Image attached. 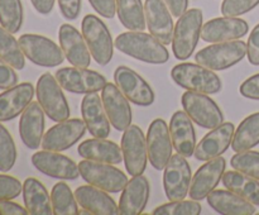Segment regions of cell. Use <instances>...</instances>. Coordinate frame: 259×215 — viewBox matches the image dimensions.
Instances as JSON below:
<instances>
[{"label":"cell","instance_id":"6da1fadb","mask_svg":"<svg viewBox=\"0 0 259 215\" xmlns=\"http://www.w3.org/2000/svg\"><path fill=\"white\" fill-rule=\"evenodd\" d=\"M114 43L121 53L146 63L162 65L169 60L168 50L151 33L128 30L120 33Z\"/></svg>","mask_w":259,"mask_h":215},{"label":"cell","instance_id":"7a4b0ae2","mask_svg":"<svg viewBox=\"0 0 259 215\" xmlns=\"http://www.w3.org/2000/svg\"><path fill=\"white\" fill-rule=\"evenodd\" d=\"M202 12L199 8H192L177 20L172 37V52L180 61L191 57L195 52L202 29Z\"/></svg>","mask_w":259,"mask_h":215},{"label":"cell","instance_id":"3957f363","mask_svg":"<svg viewBox=\"0 0 259 215\" xmlns=\"http://www.w3.org/2000/svg\"><path fill=\"white\" fill-rule=\"evenodd\" d=\"M171 77L181 88L202 94H218L222 91V78L212 70L199 63L184 62L175 66Z\"/></svg>","mask_w":259,"mask_h":215},{"label":"cell","instance_id":"277c9868","mask_svg":"<svg viewBox=\"0 0 259 215\" xmlns=\"http://www.w3.org/2000/svg\"><path fill=\"white\" fill-rule=\"evenodd\" d=\"M247 56V43L240 39L212 43L195 55V61L212 71H223L239 63Z\"/></svg>","mask_w":259,"mask_h":215},{"label":"cell","instance_id":"5b68a950","mask_svg":"<svg viewBox=\"0 0 259 215\" xmlns=\"http://www.w3.org/2000/svg\"><path fill=\"white\" fill-rule=\"evenodd\" d=\"M81 30L95 62L100 66L109 65L113 58L115 43L105 23L96 15L88 14L81 23Z\"/></svg>","mask_w":259,"mask_h":215},{"label":"cell","instance_id":"8992f818","mask_svg":"<svg viewBox=\"0 0 259 215\" xmlns=\"http://www.w3.org/2000/svg\"><path fill=\"white\" fill-rule=\"evenodd\" d=\"M35 94L38 103L51 120L60 123L70 118V105L56 76L50 72L43 73L37 81Z\"/></svg>","mask_w":259,"mask_h":215},{"label":"cell","instance_id":"52a82bcc","mask_svg":"<svg viewBox=\"0 0 259 215\" xmlns=\"http://www.w3.org/2000/svg\"><path fill=\"white\" fill-rule=\"evenodd\" d=\"M80 176L89 185L99 187L110 194H118L123 191L128 184V177L121 169L116 168L110 163L83 159L78 163Z\"/></svg>","mask_w":259,"mask_h":215},{"label":"cell","instance_id":"ba28073f","mask_svg":"<svg viewBox=\"0 0 259 215\" xmlns=\"http://www.w3.org/2000/svg\"><path fill=\"white\" fill-rule=\"evenodd\" d=\"M184 110L192 121L205 129H214L224 123V114L218 104L207 94L187 90L181 98Z\"/></svg>","mask_w":259,"mask_h":215},{"label":"cell","instance_id":"9c48e42d","mask_svg":"<svg viewBox=\"0 0 259 215\" xmlns=\"http://www.w3.org/2000/svg\"><path fill=\"white\" fill-rule=\"evenodd\" d=\"M19 45L25 57L40 67H56L66 58L62 48L45 35L27 33L19 37Z\"/></svg>","mask_w":259,"mask_h":215},{"label":"cell","instance_id":"30bf717a","mask_svg":"<svg viewBox=\"0 0 259 215\" xmlns=\"http://www.w3.org/2000/svg\"><path fill=\"white\" fill-rule=\"evenodd\" d=\"M121 154L125 168L131 176L143 175L148 161L147 137L138 125H131L121 137Z\"/></svg>","mask_w":259,"mask_h":215},{"label":"cell","instance_id":"8fae6325","mask_svg":"<svg viewBox=\"0 0 259 215\" xmlns=\"http://www.w3.org/2000/svg\"><path fill=\"white\" fill-rule=\"evenodd\" d=\"M192 181L191 166L182 154H172L171 159L164 167L163 189L167 199L184 200L189 195Z\"/></svg>","mask_w":259,"mask_h":215},{"label":"cell","instance_id":"7c38bea8","mask_svg":"<svg viewBox=\"0 0 259 215\" xmlns=\"http://www.w3.org/2000/svg\"><path fill=\"white\" fill-rule=\"evenodd\" d=\"M55 76L62 89L73 94L99 93L106 85V78L101 73L76 66L60 68Z\"/></svg>","mask_w":259,"mask_h":215},{"label":"cell","instance_id":"4fadbf2b","mask_svg":"<svg viewBox=\"0 0 259 215\" xmlns=\"http://www.w3.org/2000/svg\"><path fill=\"white\" fill-rule=\"evenodd\" d=\"M114 81L131 103L138 106H149L154 103L156 95L153 89L132 68L119 66L114 72Z\"/></svg>","mask_w":259,"mask_h":215},{"label":"cell","instance_id":"5bb4252c","mask_svg":"<svg viewBox=\"0 0 259 215\" xmlns=\"http://www.w3.org/2000/svg\"><path fill=\"white\" fill-rule=\"evenodd\" d=\"M147 149L152 167L158 171L164 169L172 157V144L169 126L163 119H154L147 132Z\"/></svg>","mask_w":259,"mask_h":215},{"label":"cell","instance_id":"9a60e30c","mask_svg":"<svg viewBox=\"0 0 259 215\" xmlns=\"http://www.w3.org/2000/svg\"><path fill=\"white\" fill-rule=\"evenodd\" d=\"M86 124L81 119H66L48 129L42 139V148L62 152L75 146L86 133Z\"/></svg>","mask_w":259,"mask_h":215},{"label":"cell","instance_id":"2e32d148","mask_svg":"<svg viewBox=\"0 0 259 215\" xmlns=\"http://www.w3.org/2000/svg\"><path fill=\"white\" fill-rule=\"evenodd\" d=\"M32 164L39 172L58 180H76L80 176L78 164L70 157L56 151L35 152L32 156Z\"/></svg>","mask_w":259,"mask_h":215},{"label":"cell","instance_id":"e0dca14e","mask_svg":"<svg viewBox=\"0 0 259 215\" xmlns=\"http://www.w3.org/2000/svg\"><path fill=\"white\" fill-rule=\"evenodd\" d=\"M101 100L113 128L119 132L125 131L132 124V108L126 96L115 83L106 82L101 90Z\"/></svg>","mask_w":259,"mask_h":215},{"label":"cell","instance_id":"ac0fdd59","mask_svg":"<svg viewBox=\"0 0 259 215\" xmlns=\"http://www.w3.org/2000/svg\"><path fill=\"white\" fill-rule=\"evenodd\" d=\"M227 168V161L222 156L209 159L202 164L194 175L190 186L189 195L194 200H204L211 191L217 189L222 181L223 175Z\"/></svg>","mask_w":259,"mask_h":215},{"label":"cell","instance_id":"d6986e66","mask_svg":"<svg viewBox=\"0 0 259 215\" xmlns=\"http://www.w3.org/2000/svg\"><path fill=\"white\" fill-rule=\"evenodd\" d=\"M144 14L149 33L161 40L164 46L169 45L174 37L175 24L171 10L164 0H146Z\"/></svg>","mask_w":259,"mask_h":215},{"label":"cell","instance_id":"ffe728a7","mask_svg":"<svg viewBox=\"0 0 259 215\" xmlns=\"http://www.w3.org/2000/svg\"><path fill=\"white\" fill-rule=\"evenodd\" d=\"M249 30L244 19L238 17H222L209 20L202 25L201 39L209 43L228 42L240 39Z\"/></svg>","mask_w":259,"mask_h":215},{"label":"cell","instance_id":"44dd1931","mask_svg":"<svg viewBox=\"0 0 259 215\" xmlns=\"http://www.w3.org/2000/svg\"><path fill=\"white\" fill-rule=\"evenodd\" d=\"M58 39L66 60L76 67L88 68L91 63V53L83 35L73 25L65 23L58 29Z\"/></svg>","mask_w":259,"mask_h":215},{"label":"cell","instance_id":"7402d4cb","mask_svg":"<svg viewBox=\"0 0 259 215\" xmlns=\"http://www.w3.org/2000/svg\"><path fill=\"white\" fill-rule=\"evenodd\" d=\"M234 132L235 126L230 121L220 124L217 128L211 129L209 133L205 134L204 138L195 148V158L206 162L215 157L222 156L232 146Z\"/></svg>","mask_w":259,"mask_h":215},{"label":"cell","instance_id":"603a6c76","mask_svg":"<svg viewBox=\"0 0 259 215\" xmlns=\"http://www.w3.org/2000/svg\"><path fill=\"white\" fill-rule=\"evenodd\" d=\"M151 196V185L143 175H137L128 181L119 200V214L139 215L144 211Z\"/></svg>","mask_w":259,"mask_h":215},{"label":"cell","instance_id":"cb8c5ba5","mask_svg":"<svg viewBox=\"0 0 259 215\" xmlns=\"http://www.w3.org/2000/svg\"><path fill=\"white\" fill-rule=\"evenodd\" d=\"M81 115L91 136L95 138H108L110 136V120L98 93L85 94L81 103Z\"/></svg>","mask_w":259,"mask_h":215},{"label":"cell","instance_id":"d4e9b609","mask_svg":"<svg viewBox=\"0 0 259 215\" xmlns=\"http://www.w3.org/2000/svg\"><path fill=\"white\" fill-rule=\"evenodd\" d=\"M45 110L38 101H32L19 119V136L25 147L37 149L45 136Z\"/></svg>","mask_w":259,"mask_h":215},{"label":"cell","instance_id":"484cf974","mask_svg":"<svg viewBox=\"0 0 259 215\" xmlns=\"http://www.w3.org/2000/svg\"><path fill=\"white\" fill-rule=\"evenodd\" d=\"M169 133H171L172 144L177 153L182 154L186 158L195 153L196 132L192 124V119L186 111H175L169 121Z\"/></svg>","mask_w":259,"mask_h":215},{"label":"cell","instance_id":"4316f807","mask_svg":"<svg viewBox=\"0 0 259 215\" xmlns=\"http://www.w3.org/2000/svg\"><path fill=\"white\" fill-rule=\"evenodd\" d=\"M34 86L22 82L0 94V121H9L17 118L32 103Z\"/></svg>","mask_w":259,"mask_h":215},{"label":"cell","instance_id":"83f0119b","mask_svg":"<svg viewBox=\"0 0 259 215\" xmlns=\"http://www.w3.org/2000/svg\"><path fill=\"white\" fill-rule=\"evenodd\" d=\"M77 202L82 209L88 210L94 215H116L119 214V206L113 197L104 190L93 185H82L75 191Z\"/></svg>","mask_w":259,"mask_h":215},{"label":"cell","instance_id":"f1b7e54d","mask_svg":"<svg viewBox=\"0 0 259 215\" xmlns=\"http://www.w3.org/2000/svg\"><path fill=\"white\" fill-rule=\"evenodd\" d=\"M211 209L223 215H253L255 205L230 190H214L206 197Z\"/></svg>","mask_w":259,"mask_h":215},{"label":"cell","instance_id":"f546056e","mask_svg":"<svg viewBox=\"0 0 259 215\" xmlns=\"http://www.w3.org/2000/svg\"><path fill=\"white\" fill-rule=\"evenodd\" d=\"M78 154L85 159L119 164L123 161L121 148L113 141L106 138H95L83 141L77 148Z\"/></svg>","mask_w":259,"mask_h":215},{"label":"cell","instance_id":"4dcf8cb0","mask_svg":"<svg viewBox=\"0 0 259 215\" xmlns=\"http://www.w3.org/2000/svg\"><path fill=\"white\" fill-rule=\"evenodd\" d=\"M23 200L30 215L53 214L52 201L47 189L39 180L28 177L23 184Z\"/></svg>","mask_w":259,"mask_h":215},{"label":"cell","instance_id":"1f68e13d","mask_svg":"<svg viewBox=\"0 0 259 215\" xmlns=\"http://www.w3.org/2000/svg\"><path fill=\"white\" fill-rule=\"evenodd\" d=\"M222 181L225 189L235 192L255 206H259V180L233 169L224 172Z\"/></svg>","mask_w":259,"mask_h":215},{"label":"cell","instance_id":"d6a6232c","mask_svg":"<svg viewBox=\"0 0 259 215\" xmlns=\"http://www.w3.org/2000/svg\"><path fill=\"white\" fill-rule=\"evenodd\" d=\"M259 144V113L248 115L235 129L232 141L234 152L249 151Z\"/></svg>","mask_w":259,"mask_h":215},{"label":"cell","instance_id":"836d02e7","mask_svg":"<svg viewBox=\"0 0 259 215\" xmlns=\"http://www.w3.org/2000/svg\"><path fill=\"white\" fill-rule=\"evenodd\" d=\"M119 22L128 30H141L147 27L144 5L142 0H116Z\"/></svg>","mask_w":259,"mask_h":215},{"label":"cell","instance_id":"e575fe53","mask_svg":"<svg viewBox=\"0 0 259 215\" xmlns=\"http://www.w3.org/2000/svg\"><path fill=\"white\" fill-rule=\"evenodd\" d=\"M51 201L55 215H78L77 200L66 182H57L51 191Z\"/></svg>","mask_w":259,"mask_h":215},{"label":"cell","instance_id":"d590c367","mask_svg":"<svg viewBox=\"0 0 259 215\" xmlns=\"http://www.w3.org/2000/svg\"><path fill=\"white\" fill-rule=\"evenodd\" d=\"M0 58L9 63L15 70L25 67V56L20 48L19 40L13 37V33L0 25Z\"/></svg>","mask_w":259,"mask_h":215},{"label":"cell","instance_id":"8d00e7d4","mask_svg":"<svg viewBox=\"0 0 259 215\" xmlns=\"http://www.w3.org/2000/svg\"><path fill=\"white\" fill-rule=\"evenodd\" d=\"M24 20V10L20 0H0V25L15 34Z\"/></svg>","mask_w":259,"mask_h":215},{"label":"cell","instance_id":"74e56055","mask_svg":"<svg viewBox=\"0 0 259 215\" xmlns=\"http://www.w3.org/2000/svg\"><path fill=\"white\" fill-rule=\"evenodd\" d=\"M202 206L199 200H174L153 210V215H199Z\"/></svg>","mask_w":259,"mask_h":215},{"label":"cell","instance_id":"f35d334b","mask_svg":"<svg viewBox=\"0 0 259 215\" xmlns=\"http://www.w3.org/2000/svg\"><path fill=\"white\" fill-rule=\"evenodd\" d=\"M17 162V147L14 139L0 121V171L8 172Z\"/></svg>","mask_w":259,"mask_h":215},{"label":"cell","instance_id":"ab89813d","mask_svg":"<svg viewBox=\"0 0 259 215\" xmlns=\"http://www.w3.org/2000/svg\"><path fill=\"white\" fill-rule=\"evenodd\" d=\"M230 164L237 171L259 180V152L250 149L237 152L230 159Z\"/></svg>","mask_w":259,"mask_h":215},{"label":"cell","instance_id":"60d3db41","mask_svg":"<svg viewBox=\"0 0 259 215\" xmlns=\"http://www.w3.org/2000/svg\"><path fill=\"white\" fill-rule=\"evenodd\" d=\"M259 0H223L220 10L224 17H240L254 9Z\"/></svg>","mask_w":259,"mask_h":215},{"label":"cell","instance_id":"b9f144b4","mask_svg":"<svg viewBox=\"0 0 259 215\" xmlns=\"http://www.w3.org/2000/svg\"><path fill=\"white\" fill-rule=\"evenodd\" d=\"M23 192V185L15 177L9 175H0V201L15 199Z\"/></svg>","mask_w":259,"mask_h":215},{"label":"cell","instance_id":"7bdbcfd3","mask_svg":"<svg viewBox=\"0 0 259 215\" xmlns=\"http://www.w3.org/2000/svg\"><path fill=\"white\" fill-rule=\"evenodd\" d=\"M18 83L15 68L0 58V90H8Z\"/></svg>","mask_w":259,"mask_h":215},{"label":"cell","instance_id":"ee69618b","mask_svg":"<svg viewBox=\"0 0 259 215\" xmlns=\"http://www.w3.org/2000/svg\"><path fill=\"white\" fill-rule=\"evenodd\" d=\"M247 57L253 66H259V24L253 28L247 42Z\"/></svg>","mask_w":259,"mask_h":215},{"label":"cell","instance_id":"f6af8a7d","mask_svg":"<svg viewBox=\"0 0 259 215\" xmlns=\"http://www.w3.org/2000/svg\"><path fill=\"white\" fill-rule=\"evenodd\" d=\"M62 17L67 20H76L81 13L82 0H57Z\"/></svg>","mask_w":259,"mask_h":215},{"label":"cell","instance_id":"bcb514c9","mask_svg":"<svg viewBox=\"0 0 259 215\" xmlns=\"http://www.w3.org/2000/svg\"><path fill=\"white\" fill-rule=\"evenodd\" d=\"M89 3L100 17L108 19L115 17L116 0H89Z\"/></svg>","mask_w":259,"mask_h":215},{"label":"cell","instance_id":"7dc6e473","mask_svg":"<svg viewBox=\"0 0 259 215\" xmlns=\"http://www.w3.org/2000/svg\"><path fill=\"white\" fill-rule=\"evenodd\" d=\"M240 94L250 100H259V73L248 77L239 88Z\"/></svg>","mask_w":259,"mask_h":215},{"label":"cell","instance_id":"c3c4849f","mask_svg":"<svg viewBox=\"0 0 259 215\" xmlns=\"http://www.w3.org/2000/svg\"><path fill=\"white\" fill-rule=\"evenodd\" d=\"M28 210L12 200L0 201V215H27Z\"/></svg>","mask_w":259,"mask_h":215},{"label":"cell","instance_id":"681fc988","mask_svg":"<svg viewBox=\"0 0 259 215\" xmlns=\"http://www.w3.org/2000/svg\"><path fill=\"white\" fill-rule=\"evenodd\" d=\"M168 7V9L171 10L172 15L176 18H180L182 14L187 12V8H189V0H164Z\"/></svg>","mask_w":259,"mask_h":215},{"label":"cell","instance_id":"f907efd6","mask_svg":"<svg viewBox=\"0 0 259 215\" xmlns=\"http://www.w3.org/2000/svg\"><path fill=\"white\" fill-rule=\"evenodd\" d=\"M55 2L56 0H30L33 8L42 15H47L52 12Z\"/></svg>","mask_w":259,"mask_h":215}]
</instances>
